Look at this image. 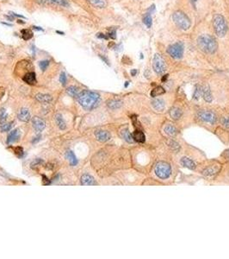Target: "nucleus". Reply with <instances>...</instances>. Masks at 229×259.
<instances>
[{"label":"nucleus","instance_id":"obj_15","mask_svg":"<svg viewBox=\"0 0 229 259\" xmlns=\"http://www.w3.org/2000/svg\"><path fill=\"white\" fill-rule=\"evenodd\" d=\"M202 89H203L202 96L203 97L204 100L207 101V102H212V100H213V97H212L211 91H210L209 87H208L207 86H204V87H202Z\"/></svg>","mask_w":229,"mask_h":259},{"label":"nucleus","instance_id":"obj_24","mask_svg":"<svg viewBox=\"0 0 229 259\" xmlns=\"http://www.w3.org/2000/svg\"><path fill=\"white\" fill-rule=\"evenodd\" d=\"M164 92H165V91H164V88L162 87H160V86H157V87H155L152 90L151 96L152 97V98L160 96V95L164 94Z\"/></svg>","mask_w":229,"mask_h":259},{"label":"nucleus","instance_id":"obj_30","mask_svg":"<svg viewBox=\"0 0 229 259\" xmlns=\"http://www.w3.org/2000/svg\"><path fill=\"white\" fill-rule=\"evenodd\" d=\"M21 33H22V39L25 40V41H28V40L31 39L33 37V32L29 30V29H25V30H21Z\"/></svg>","mask_w":229,"mask_h":259},{"label":"nucleus","instance_id":"obj_51","mask_svg":"<svg viewBox=\"0 0 229 259\" xmlns=\"http://www.w3.org/2000/svg\"><path fill=\"white\" fill-rule=\"evenodd\" d=\"M18 23H24V22H22V20H20V19H19V20H18Z\"/></svg>","mask_w":229,"mask_h":259},{"label":"nucleus","instance_id":"obj_5","mask_svg":"<svg viewBox=\"0 0 229 259\" xmlns=\"http://www.w3.org/2000/svg\"><path fill=\"white\" fill-rule=\"evenodd\" d=\"M155 173L157 176L160 179H167L169 176H171L172 168L167 163L160 162L156 166Z\"/></svg>","mask_w":229,"mask_h":259},{"label":"nucleus","instance_id":"obj_48","mask_svg":"<svg viewBox=\"0 0 229 259\" xmlns=\"http://www.w3.org/2000/svg\"><path fill=\"white\" fill-rule=\"evenodd\" d=\"M100 57L102 58V59H103V60H104V62H106V63H107V64H109V62H108V60H107V59H106V58H104V56H102V55H100Z\"/></svg>","mask_w":229,"mask_h":259},{"label":"nucleus","instance_id":"obj_41","mask_svg":"<svg viewBox=\"0 0 229 259\" xmlns=\"http://www.w3.org/2000/svg\"><path fill=\"white\" fill-rule=\"evenodd\" d=\"M97 36L98 38H101V39H105V40H108L109 39L108 35H104V34H102V33H98Z\"/></svg>","mask_w":229,"mask_h":259},{"label":"nucleus","instance_id":"obj_6","mask_svg":"<svg viewBox=\"0 0 229 259\" xmlns=\"http://www.w3.org/2000/svg\"><path fill=\"white\" fill-rule=\"evenodd\" d=\"M152 68L158 75L163 74L166 70V63L163 56L160 54H155L152 61Z\"/></svg>","mask_w":229,"mask_h":259},{"label":"nucleus","instance_id":"obj_50","mask_svg":"<svg viewBox=\"0 0 229 259\" xmlns=\"http://www.w3.org/2000/svg\"><path fill=\"white\" fill-rule=\"evenodd\" d=\"M56 33H58V34H61V35H64V32H61V31H59V30H57Z\"/></svg>","mask_w":229,"mask_h":259},{"label":"nucleus","instance_id":"obj_42","mask_svg":"<svg viewBox=\"0 0 229 259\" xmlns=\"http://www.w3.org/2000/svg\"><path fill=\"white\" fill-rule=\"evenodd\" d=\"M42 178H43V184L44 185H49L50 184V181L48 180V179L45 176H42Z\"/></svg>","mask_w":229,"mask_h":259},{"label":"nucleus","instance_id":"obj_11","mask_svg":"<svg viewBox=\"0 0 229 259\" xmlns=\"http://www.w3.org/2000/svg\"><path fill=\"white\" fill-rule=\"evenodd\" d=\"M81 184L84 186H94L97 183L96 182L95 179L90 175H83L81 177Z\"/></svg>","mask_w":229,"mask_h":259},{"label":"nucleus","instance_id":"obj_25","mask_svg":"<svg viewBox=\"0 0 229 259\" xmlns=\"http://www.w3.org/2000/svg\"><path fill=\"white\" fill-rule=\"evenodd\" d=\"M88 1L94 7H97V8H104L107 5V3H106L105 0H88Z\"/></svg>","mask_w":229,"mask_h":259},{"label":"nucleus","instance_id":"obj_46","mask_svg":"<svg viewBox=\"0 0 229 259\" xmlns=\"http://www.w3.org/2000/svg\"><path fill=\"white\" fill-rule=\"evenodd\" d=\"M136 74H137V70H136V69H133V70L131 71V75H132V76H135Z\"/></svg>","mask_w":229,"mask_h":259},{"label":"nucleus","instance_id":"obj_22","mask_svg":"<svg viewBox=\"0 0 229 259\" xmlns=\"http://www.w3.org/2000/svg\"><path fill=\"white\" fill-rule=\"evenodd\" d=\"M35 98H36V99L38 101H40V102H41V103H49L50 101L52 100V97L50 96V95H48V94H42V93H39V94H37L36 96H35Z\"/></svg>","mask_w":229,"mask_h":259},{"label":"nucleus","instance_id":"obj_53","mask_svg":"<svg viewBox=\"0 0 229 259\" xmlns=\"http://www.w3.org/2000/svg\"><path fill=\"white\" fill-rule=\"evenodd\" d=\"M196 1H197V0H191V2H192V3H193V4H195V3H196Z\"/></svg>","mask_w":229,"mask_h":259},{"label":"nucleus","instance_id":"obj_2","mask_svg":"<svg viewBox=\"0 0 229 259\" xmlns=\"http://www.w3.org/2000/svg\"><path fill=\"white\" fill-rule=\"evenodd\" d=\"M197 45L199 48L206 54L215 53L217 49V42L215 38L207 34L199 36L197 38Z\"/></svg>","mask_w":229,"mask_h":259},{"label":"nucleus","instance_id":"obj_1","mask_svg":"<svg viewBox=\"0 0 229 259\" xmlns=\"http://www.w3.org/2000/svg\"><path fill=\"white\" fill-rule=\"evenodd\" d=\"M78 100L83 108L85 110H92L98 106L100 102V96L97 92L84 90L79 92Z\"/></svg>","mask_w":229,"mask_h":259},{"label":"nucleus","instance_id":"obj_29","mask_svg":"<svg viewBox=\"0 0 229 259\" xmlns=\"http://www.w3.org/2000/svg\"><path fill=\"white\" fill-rule=\"evenodd\" d=\"M79 92H79L78 88L74 87V86H72V87H69L67 88V93L73 98H78Z\"/></svg>","mask_w":229,"mask_h":259},{"label":"nucleus","instance_id":"obj_18","mask_svg":"<svg viewBox=\"0 0 229 259\" xmlns=\"http://www.w3.org/2000/svg\"><path fill=\"white\" fill-rule=\"evenodd\" d=\"M19 138H20L19 131H18V130H14V131H12V132L9 134L8 138H7V143H8V144H12L14 142L18 141Z\"/></svg>","mask_w":229,"mask_h":259},{"label":"nucleus","instance_id":"obj_34","mask_svg":"<svg viewBox=\"0 0 229 259\" xmlns=\"http://www.w3.org/2000/svg\"><path fill=\"white\" fill-rule=\"evenodd\" d=\"M107 35H108L109 39L110 38V39H116V30L115 29V28H111V29H109V33L107 34Z\"/></svg>","mask_w":229,"mask_h":259},{"label":"nucleus","instance_id":"obj_13","mask_svg":"<svg viewBox=\"0 0 229 259\" xmlns=\"http://www.w3.org/2000/svg\"><path fill=\"white\" fill-rule=\"evenodd\" d=\"M181 164L184 166V167L187 168L189 169H191V170H194L195 168V163L190 158H187V157H183L180 161Z\"/></svg>","mask_w":229,"mask_h":259},{"label":"nucleus","instance_id":"obj_3","mask_svg":"<svg viewBox=\"0 0 229 259\" xmlns=\"http://www.w3.org/2000/svg\"><path fill=\"white\" fill-rule=\"evenodd\" d=\"M172 19L176 23V25L184 30H187L191 26L190 19L188 18V16L185 13H184L181 10L175 11L172 14Z\"/></svg>","mask_w":229,"mask_h":259},{"label":"nucleus","instance_id":"obj_40","mask_svg":"<svg viewBox=\"0 0 229 259\" xmlns=\"http://www.w3.org/2000/svg\"><path fill=\"white\" fill-rule=\"evenodd\" d=\"M221 123L225 127L229 128V118H224V119H221Z\"/></svg>","mask_w":229,"mask_h":259},{"label":"nucleus","instance_id":"obj_32","mask_svg":"<svg viewBox=\"0 0 229 259\" xmlns=\"http://www.w3.org/2000/svg\"><path fill=\"white\" fill-rule=\"evenodd\" d=\"M164 132L167 134V135H170V136H173L177 133V129L174 127L173 125H171L169 124L167 125L166 127L164 128Z\"/></svg>","mask_w":229,"mask_h":259},{"label":"nucleus","instance_id":"obj_31","mask_svg":"<svg viewBox=\"0 0 229 259\" xmlns=\"http://www.w3.org/2000/svg\"><path fill=\"white\" fill-rule=\"evenodd\" d=\"M143 22L145 23V25L147 28H151L152 24V18L151 17V14L148 13V12L146 13V15L143 18Z\"/></svg>","mask_w":229,"mask_h":259},{"label":"nucleus","instance_id":"obj_33","mask_svg":"<svg viewBox=\"0 0 229 259\" xmlns=\"http://www.w3.org/2000/svg\"><path fill=\"white\" fill-rule=\"evenodd\" d=\"M202 93H203V89H202V87H200V86H196V87H195V92H194V99H199L200 97L202 96Z\"/></svg>","mask_w":229,"mask_h":259},{"label":"nucleus","instance_id":"obj_38","mask_svg":"<svg viewBox=\"0 0 229 259\" xmlns=\"http://www.w3.org/2000/svg\"><path fill=\"white\" fill-rule=\"evenodd\" d=\"M6 117H7V115H6L5 110L4 108H2L0 110V122H4L6 119Z\"/></svg>","mask_w":229,"mask_h":259},{"label":"nucleus","instance_id":"obj_39","mask_svg":"<svg viewBox=\"0 0 229 259\" xmlns=\"http://www.w3.org/2000/svg\"><path fill=\"white\" fill-rule=\"evenodd\" d=\"M60 81L63 86H65V83H66V75H65V73H61V76H60Z\"/></svg>","mask_w":229,"mask_h":259},{"label":"nucleus","instance_id":"obj_17","mask_svg":"<svg viewBox=\"0 0 229 259\" xmlns=\"http://www.w3.org/2000/svg\"><path fill=\"white\" fill-rule=\"evenodd\" d=\"M152 107L158 111H161L164 109V101L161 99H156L152 101Z\"/></svg>","mask_w":229,"mask_h":259},{"label":"nucleus","instance_id":"obj_43","mask_svg":"<svg viewBox=\"0 0 229 259\" xmlns=\"http://www.w3.org/2000/svg\"><path fill=\"white\" fill-rule=\"evenodd\" d=\"M10 16H12V17H16V18H24V17H23V16H22V15H18V14H16V13H14V12H11V11H10Z\"/></svg>","mask_w":229,"mask_h":259},{"label":"nucleus","instance_id":"obj_28","mask_svg":"<svg viewBox=\"0 0 229 259\" xmlns=\"http://www.w3.org/2000/svg\"><path fill=\"white\" fill-rule=\"evenodd\" d=\"M55 121H56L57 124H58V126H59V128L61 129V130H65V128H66V124H65V122L64 121V119H63V118H62V116L60 114H57L56 117H55Z\"/></svg>","mask_w":229,"mask_h":259},{"label":"nucleus","instance_id":"obj_8","mask_svg":"<svg viewBox=\"0 0 229 259\" xmlns=\"http://www.w3.org/2000/svg\"><path fill=\"white\" fill-rule=\"evenodd\" d=\"M198 118L206 123H215L216 122V115L210 111H201L198 112Z\"/></svg>","mask_w":229,"mask_h":259},{"label":"nucleus","instance_id":"obj_47","mask_svg":"<svg viewBox=\"0 0 229 259\" xmlns=\"http://www.w3.org/2000/svg\"><path fill=\"white\" fill-rule=\"evenodd\" d=\"M2 23H3V24H5V25H6V26H10V27L12 26V24H10V23H8V22H2Z\"/></svg>","mask_w":229,"mask_h":259},{"label":"nucleus","instance_id":"obj_10","mask_svg":"<svg viewBox=\"0 0 229 259\" xmlns=\"http://www.w3.org/2000/svg\"><path fill=\"white\" fill-rule=\"evenodd\" d=\"M96 138L99 142L104 143L110 139V134L106 131H97L95 132Z\"/></svg>","mask_w":229,"mask_h":259},{"label":"nucleus","instance_id":"obj_20","mask_svg":"<svg viewBox=\"0 0 229 259\" xmlns=\"http://www.w3.org/2000/svg\"><path fill=\"white\" fill-rule=\"evenodd\" d=\"M41 3H52V4H56L58 5H61L63 7H68L69 3L67 0H41Z\"/></svg>","mask_w":229,"mask_h":259},{"label":"nucleus","instance_id":"obj_49","mask_svg":"<svg viewBox=\"0 0 229 259\" xmlns=\"http://www.w3.org/2000/svg\"><path fill=\"white\" fill-rule=\"evenodd\" d=\"M168 78V75H164V77L162 78V81H165V79Z\"/></svg>","mask_w":229,"mask_h":259},{"label":"nucleus","instance_id":"obj_7","mask_svg":"<svg viewBox=\"0 0 229 259\" xmlns=\"http://www.w3.org/2000/svg\"><path fill=\"white\" fill-rule=\"evenodd\" d=\"M166 51L174 59H180L184 55V45L182 42H176L170 45Z\"/></svg>","mask_w":229,"mask_h":259},{"label":"nucleus","instance_id":"obj_4","mask_svg":"<svg viewBox=\"0 0 229 259\" xmlns=\"http://www.w3.org/2000/svg\"><path fill=\"white\" fill-rule=\"evenodd\" d=\"M213 26L215 34L220 37L224 36L227 32V23L221 15H216L213 19Z\"/></svg>","mask_w":229,"mask_h":259},{"label":"nucleus","instance_id":"obj_21","mask_svg":"<svg viewBox=\"0 0 229 259\" xmlns=\"http://www.w3.org/2000/svg\"><path fill=\"white\" fill-rule=\"evenodd\" d=\"M182 116V111L178 108L174 107L172 110L170 111V117L174 120H177L181 118Z\"/></svg>","mask_w":229,"mask_h":259},{"label":"nucleus","instance_id":"obj_9","mask_svg":"<svg viewBox=\"0 0 229 259\" xmlns=\"http://www.w3.org/2000/svg\"><path fill=\"white\" fill-rule=\"evenodd\" d=\"M32 124H33L34 129L38 132L43 131L45 129V126H46L45 122L41 119H40L39 117H34L32 119Z\"/></svg>","mask_w":229,"mask_h":259},{"label":"nucleus","instance_id":"obj_36","mask_svg":"<svg viewBox=\"0 0 229 259\" xmlns=\"http://www.w3.org/2000/svg\"><path fill=\"white\" fill-rule=\"evenodd\" d=\"M14 152H15V154L18 156V157H22V156H23V149H22V147H16V148H14Z\"/></svg>","mask_w":229,"mask_h":259},{"label":"nucleus","instance_id":"obj_27","mask_svg":"<svg viewBox=\"0 0 229 259\" xmlns=\"http://www.w3.org/2000/svg\"><path fill=\"white\" fill-rule=\"evenodd\" d=\"M66 157L68 158V160H69V162H70V163H71V165H72V166H75V165H77V163H78V160H77V158H76V156H75V155H74L73 151H71V150L67 151V152H66Z\"/></svg>","mask_w":229,"mask_h":259},{"label":"nucleus","instance_id":"obj_12","mask_svg":"<svg viewBox=\"0 0 229 259\" xmlns=\"http://www.w3.org/2000/svg\"><path fill=\"white\" fill-rule=\"evenodd\" d=\"M22 79L27 84H30V85L35 84L36 83V77H35V72H29V73H27L26 75L22 77Z\"/></svg>","mask_w":229,"mask_h":259},{"label":"nucleus","instance_id":"obj_37","mask_svg":"<svg viewBox=\"0 0 229 259\" xmlns=\"http://www.w3.org/2000/svg\"><path fill=\"white\" fill-rule=\"evenodd\" d=\"M49 65V61H42V62H39V66L41 67V69L42 71H45L47 69V67Z\"/></svg>","mask_w":229,"mask_h":259},{"label":"nucleus","instance_id":"obj_26","mask_svg":"<svg viewBox=\"0 0 229 259\" xmlns=\"http://www.w3.org/2000/svg\"><path fill=\"white\" fill-rule=\"evenodd\" d=\"M121 136H122V138L125 141H127L128 143H133V141H134L133 135H131V133H130L129 131H128V129L121 132Z\"/></svg>","mask_w":229,"mask_h":259},{"label":"nucleus","instance_id":"obj_19","mask_svg":"<svg viewBox=\"0 0 229 259\" xmlns=\"http://www.w3.org/2000/svg\"><path fill=\"white\" fill-rule=\"evenodd\" d=\"M219 170H220V168H217L216 166L215 167V165H212L210 167L206 168L203 170V174L206 176H211L215 175L216 173L219 171Z\"/></svg>","mask_w":229,"mask_h":259},{"label":"nucleus","instance_id":"obj_16","mask_svg":"<svg viewBox=\"0 0 229 259\" xmlns=\"http://www.w3.org/2000/svg\"><path fill=\"white\" fill-rule=\"evenodd\" d=\"M133 138H134V141H136L138 143H144L146 141L145 134L143 133V132L140 131V130L134 131V132L133 133Z\"/></svg>","mask_w":229,"mask_h":259},{"label":"nucleus","instance_id":"obj_14","mask_svg":"<svg viewBox=\"0 0 229 259\" xmlns=\"http://www.w3.org/2000/svg\"><path fill=\"white\" fill-rule=\"evenodd\" d=\"M18 119H20L22 122H27L30 119V113L28 109L26 108H22L18 113Z\"/></svg>","mask_w":229,"mask_h":259},{"label":"nucleus","instance_id":"obj_44","mask_svg":"<svg viewBox=\"0 0 229 259\" xmlns=\"http://www.w3.org/2000/svg\"><path fill=\"white\" fill-rule=\"evenodd\" d=\"M171 146H172V147L174 149H179V146H178V144H177V143H175V142H172V144H171Z\"/></svg>","mask_w":229,"mask_h":259},{"label":"nucleus","instance_id":"obj_35","mask_svg":"<svg viewBox=\"0 0 229 259\" xmlns=\"http://www.w3.org/2000/svg\"><path fill=\"white\" fill-rule=\"evenodd\" d=\"M12 127V123H5V124H2L0 126V132H9L10 130L11 129Z\"/></svg>","mask_w":229,"mask_h":259},{"label":"nucleus","instance_id":"obj_45","mask_svg":"<svg viewBox=\"0 0 229 259\" xmlns=\"http://www.w3.org/2000/svg\"><path fill=\"white\" fill-rule=\"evenodd\" d=\"M33 29H34V30H35L43 31V29H41V28H40V27H37V26H34V27H33Z\"/></svg>","mask_w":229,"mask_h":259},{"label":"nucleus","instance_id":"obj_23","mask_svg":"<svg viewBox=\"0 0 229 259\" xmlns=\"http://www.w3.org/2000/svg\"><path fill=\"white\" fill-rule=\"evenodd\" d=\"M107 105L110 109L115 110V109H118V108L121 107V105H122V102L119 99H111V100L109 101Z\"/></svg>","mask_w":229,"mask_h":259},{"label":"nucleus","instance_id":"obj_52","mask_svg":"<svg viewBox=\"0 0 229 259\" xmlns=\"http://www.w3.org/2000/svg\"><path fill=\"white\" fill-rule=\"evenodd\" d=\"M226 153H227V158H229V150L227 152H226Z\"/></svg>","mask_w":229,"mask_h":259}]
</instances>
